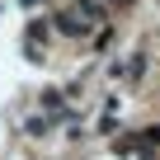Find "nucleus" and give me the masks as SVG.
<instances>
[{
    "mask_svg": "<svg viewBox=\"0 0 160 160\" xmlns=\"http://www.w3.org/2000/svg\"><path fill=\"white\" fill-rule=\"evenodd\" d=\"M113 5H132V0H113Z\"/></svg>",
    "mask_w": 160,
    "mask_h": 160,
    "instance_id": "f257e3e1",
    "label": "nucleus"
}]
</instances>
